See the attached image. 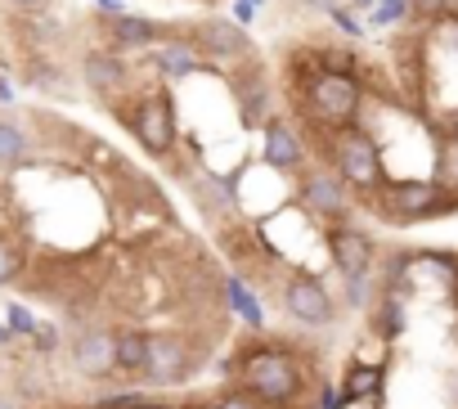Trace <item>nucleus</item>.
<instances>
[{
    "label": "nucleus",
    "instance_id": "obj_1",
    "mask_svg": "<svg viewBox=\"0 0 458 409\" xmlns=\"http://www.w3.org/2000/svg\"><path fill=\"white\" fill-rule=\"evenodd\" d=\"M293 104L301 108V117H306L319 135H333V131L360 126L364 81H360V77H342V72H319L306 90L293 95Z\"/></svg>",
    "mask_w": 458,
    "mask_h": 409
},
{
    "label": "nucleus",
    "instance_id": "obj_2",
    "mask_svg": "<svg viewBox=\"0 0 458 409\" xmlns=\"http://www.w3.org/2000/svg\"><path fill=\"white\" fill-rule=\"evenodd\" d=\"M377 212L395 226H413V221H436L458 212V189H445L436 175H409V180H391L377 193Z\"/></svg>",
    "mask_w": 458,
    "mask_h": 409
},
{
    "label": "nucleus",
    "instance_id": "obj_3",
    "mask_svg": "<svg viewBox=\"0 0 458 409\" xmlns=\"http://www.w3.org/2000/svg\"><path fill=\"white\" fill-rule=\"evenodd\" d=\"M239 387H248L257 400H266L270 409H288L297 405V396L306 391V373L301 364L279 351V346H257L239 360Z\"/></svg>",
    "mask_w": 458,
    "mask_h": 409
},
{
    "label": "nucleus",
    "instance_id": "obj_4",
    "mask_svg": "<svg viewBox=\"0 0 458 409\" xmlns=\"http://www.w3.org/2000/svg\"><path fill=\"white\" fill-rule=\"evenodd\" d=\"M324 153L328 166L355 189V193H377L386 184V166H382V144L369 135V126H346L324 135Z\"/></svg>",
    "mask_w": 458,
    "mask_h": 409
},
{
    "label": "nucleus",
    "instance_id": "obj_5",
    "mask_svg": "<svg viewBox=\"0 0 458 409\" xmlns=\"http://www.w3.org/2000/svg\"><path fill=\"white\" fill-rule=\"evenodd\" d=\"M117 117L131 126V135L140 140V149L148 158H166L175 149L180 122H175V104H171L166 90H148L140 99H122L117 104Z\"/></svg>",
    "mask_w": 458,
    "mask_h": 409
},
{
    "label": "nucleus",
    "instance_id": "obj_6",
    "mask_svg": "<svg viewBox=\"0 0 458 409\" xmlns=\"http://www.w3.org/2000/svg\"><path fill=\"white\" fill-rule=\"evenodd\" d=\"M297 202L306 208L310 221H328V226H337V221L351 217L355 189H351V184L324 162V166H306V171L297 175Z\"/></svg>",
    "mask_w": 458,
    "mask_h": 409
},
{
    "label": "nucleus",
    "instance_id": "obj_7",
    "mask_svg": "<svg viewBox=\"0 0 458 409\" xmlns=\"http://www.w3.org/2000/svg\"><path fill=\"white\" fill-rule=\"evenodd\" d=\"M279 302L284 311L297 320V324H310V328H324L337 320V302L328 293V284L319 275H306V270H293L279 288Z\"/></svg>",
    "mask_w": 458,
    "mask_h": 409
},
{
    "label": "nucleus",
    "instance_id": "obj_8",
    "mask_svg": "<svg viewBox=\"0 0 458 409\" xmlns=\"http://www.w3.org/2000/svg\"><path fill=\"white\" fill-rule=\"evenodd\" d=\"M193 37H198V50H202L207 68L229 72V68H239V64L252 59V41H248V32H243L234 19L211 14V19H202V23L193 28Z\"/></svg>",
    "mask_w": 458,
    "mask_h": 409
},
{
    "label": "nucleus",
    "instance_id": "obj_9",
    "mask_svg": "<svg viewBox=\"0 0 458 409\" xmlns=\"http://www.w3.org/2000/svg\"><path fill=\"white\" fill-rule=\"evenodd\" d=\"M261 162L279 166L284 175H301L310 166V149H306V135L288 122V117H270L261 126Z\"/></svg>",
    "mask_w": 458,
    "mask_h": 409
},
{
    "label": "nucleus",
    "instance_id": "obj_10",
    "mask_svg": "<svg viewBox=\"0 0 458 409\" xmlns=\"http://www.w3.org/2000/svg\"><path fill=\"white\" fill-rule=\"evenodd\" d=\"M189 342L180 333H148V364H144V382L148 387H175L189 373Z\"/></svg>",
    "mask_w": 458,
    "mask_h": 409
},
{
    "label": "nucleus",
    "instance_id": "obj_11",
    "mask_svg": "<svg viewBox=\"0 0 458 409\" xmlns=\"http://www.w3.org/2000/svg\"><path fill=\"white\" fill-rule=\"evenodd\" d=\"M324 248H328V257H333V266H337L342 275L373 270V257H377L373 239H369L360 226H351V221H337V226H328V230H324Z\"/></svg>",
    "mask_w": 458,
    "mask_h": 409
},
{
    "label": "nucleus",
    "instance_id": "obj_12",
    "mask_svg": "<svg viewBox=\"0 0 458 409\" xmlns=\"http://www.w3.org/2000/svg\"><path fill=\"white\" fill-rule=\"evenodd\" d=\"M104 23V41H108V50H140V55H148L153 46H162L166 41V28L157 23V19H144V14H117V19H99Z\"/></svg>",
    "mask_w": 458,
    "mask_h": 409
},
{
    "label": "nucleus",
    "instance_id": "obj_13",
    "mask_svg": "<svg viewBox=\"0 0 458 409\" xmlns=\"http://www.w3.org/2000/svg\"><path fill=\"white\" fill-rule=\"evenodd\" d=\"M148 59H153V68H157V77H162L166 86L189 81V77H198V72L207 68V59H202V50H198V37H193V32H189V37H171V41L153 46V50H148Z\"/></svg>",
    "mask_w": 458,
    "mask_h": 409
},
{
    "label": "nucleus",
    "instance_id": "obj_14",
    "mask_svg": "<svg viewBox=\"0 0 458 409\" xmlns=\"http://www.w3.org/2000/svg\"><path fill=\"white\" fill-rule=\"evenodd\" d=\"M72 364L86 378H108L117 373V333L113 328H81L72 342Z\"/></svg>",
    "mask_w": 458,
    "mask_h": 409
},
{
    "label": "nucleus",
    "instance_id": "obj_15",
    "mask_svg": "<svg viewBox=\"0 0 458 409\" xmlns=\"http://www.w3.org/2000/svg\"><path fill=\"white\" fill-rule=\"evenodd\" d=\"M81 77H86V86H90L95 95H104L108 104H117V95L131 86V72H126V64H122L117 50H90V55L81 59Z\"/></svg>",
    "mask_w": 458,
    "mask_h": 409
},
{
    "label": "nucleus",
    "instance_id": "obj_16",
    "mask_svg": "<svg viewBox=\"0 0 458 409\" xmlns=\"http://www.w3.org/2000/svg\"><path fill=\"white\" fill-rule=\"evenodd\" d=\"M234 90H239V113H243V126H266L270 122V108H275V86L266 72H243L234 77Z\"/></svg>",
    "mask_w": 458,
    "mask_h": 409
},
{
    "label": "nucleus",
    "instance_id": "obj_17",
    "mask_svg": "<svg viewBox=\"0 0 458 409\" xmlns=\"http://www.w3.org/2000/svg\"><path fill=\"white\" fill-rule=\"evenodd\" d=\"M193 198L207 217H229L239 208V193H234V175H216V171H202L193 180Z\"/></svg>",
    "mask_w": 458,
    "mask_h": 409
},
{
    "label": "nucleus",
    "instance_id": "obj_18",
    "mask_svg": "<svg viewBox=\"0 0 458 409\" xmlns=\"http://www.w3.org/2000/svg\"><path fill=\"white\" fill-rule=\"evenodd\" d=\"M382 387H386V369L382 364H364V360L346 364L342 391H346L351 405H382Z\"/></svg>",
    "mask_w": 458,
    "mask_h": 409
},
{
    "label": "nucleus",
    "instance_id": "obj_19",
    "mask_svg": "<svg viewBox=\"0 0 458 409\" xmlns=\"http://www.w3.org/2000/svg\"><path fill=\"white\" fill-rule=\"evenodd\" d=\"M373 333L382 342H395L404 333V293H395V288L377 293V302H373Z\"/></svg>",
    "mask_w": 458,
    "mask_h": 409
},
{
    "label": "nucleus",
    "instance_id": "obj_20",
    "mask_svg": "<svg viewBox=\"0 0 458 409\" xmlns=\"http://www.w3.org/2000/svg\"><path fill=\"white\" fill-rule=\"evenodd\" d=\"M148 364V333L144 328H122L117 333V373L140 378Z\"/></svg>",
    "mask_w": 458,
    "mask_h": 409
},
{
    "label": "nucleus",
    "instance_id": "obj_21",
    "mask_svg": "<svg viewBox=\"0 0 458 409\" xmlns=\"http://www.w3.org/2000/svg\"><path fill=\"white\" fill-rule=\"evenodd\" d=\"M225 293H229V306H234V315H239L252 333H261V328H266V311H261L257 293H252L243 279H229V284H225Z\"/></svg>",
    "mask_w": 458,
    "mask_h": 409
},
{
    "label": "nucleus",
    "instance_id": "obj_22",
    "mask_svg": "<svg viewBox=\"0 0 458 409\" xmlns=\"http://www.w3.org/2000/svg\"><path fill=\"white\" fill-rule=\"evenodd\" d=\"M28 158H32L28 131H23L19 122H10V117H0V162H5V166H19V162H28Z\"/></svg>",
    "mask_w": 458,
    "mask_h": 409
},
{
    "label": "nucleus",
    "instance_id": "obj_23",
    "mask_svg": "<svg viewBox=\"0 0 458 409\" xmlns=\"http://www.w3.org/2000/svg\"><path fill=\"white\" fill-rule=\"evenodd\" d=\"M431 175L445 189H458V135H449V131L436 135V166H431Z\"/></svg>",
    "mask_w": 458,
    "mask_h": 409
},
{
    "label": "nucleus",
    "instance_id": "obj_24",
    "mask_svg": "<svg viewBox=\"0 0 458 409\" xmlns=\"http://www.w3.org/2000/svg\"><path fill=\"white\" fill-rule=\"evenodd\" d=\"M404 19H413V0H382L369 10V28H400Z\"/></svg>",
    "mask_w": 458,
    "mask_h": 409
},
{
    "label": "nucleus",
    "instance_id": "obj_25",
    "mask_svg": "<svg viewBox=\"0 0 458 409\" xmlns=\"http://www.w3.org/2000/svg\"><path fill=\"white\" fill-rule=\"evenodd\" d=\"M319 68L324 72H342V77H360L355 50H337V46H319Z\"/></svg>",
    "mask_w": 458,
    "mask_h": 409
},
{
    "label": "nucleus",
    "instance_id": "obj_26",
    "mask_svg": "<svg viewBox=\"0 0 458 409\" xmlns=\"http://www.w3.org/2000/svg\"><path fill=\"white\" fill-rule=\"evenodd\" d=\"M324 14H328V19L337 23V32H342V37H351V41H364V37H369V23H364V19H360L355 10L337 5V0H333V5H328Z\"/></svg>",
    "mask_w": 458,
    "mask_h": 409
},
{
    "label": "nucleus",
    "instance_id": "obj_27",
    "mask_svg": "<svg viewBox=\"0 0 458 409\" xmlns=\"http://www.w3.org/2000/svg\"><path fill=\"white\" fill-rule=\"evenodd\" d=\"M346 279V302L351 306H373L377 293H373V270H355V275H342Z\"/></svg>",
    "mask_w": 458,
    "mask_h": 409
},
{
    "label": "nucleus",
    "instance_id": "obj_28",
    "mask_svg": "<svg viewBox=\"0 0 458 409\" xmlns=\"http://www.w3.org/2000/svg\"><path fill=\"white\" fill-rule=\"evenodd\" d=\"M19 270H23V248H19L14 239L0 234V288L14 284V279H19Z\"/></svg>",
    "mask_w": 458,
    "mask_h": 409
},
{
    "label": "nucleus",
    "instance_id": "obj_29",
    "mask_svg": "<svg viewBox=\"0 0 458 409\" xmlns=\"http://www.w3.org/2000/svg\"><path fill=\"white\" fill-rule=\"evenodd\" d=\"M216 409H270L266 400H257L248 387H234V391H225L220 400H216Z\"/></svg>",
    "mask_w": 458,
    "mask_h": 409
},
{
    "label": "nucleus",
    "instance_id": "obj_30",
    "mask_svg": "<svg viewBox=\"0 0 458 409\" xmlns=\"http://www.w3.org/2000/svg\"><path fill=\"white\" fill-rule=\"evenodd\" d=\"M5 324H10V328H14L19 337H37V328H41V324L32 320V311H28V306H19V302H14V306L5 311Z\"/></svg>",
    "mask_w": 458,
    "mask_h": 409
},
{
    "label": "nucleus",
    "instance_id": "obj_31",
    "mask_svg": "<svg viewBox=\"0 0 458 409\" xmlns=\"http://www.w3.org/2000/svg\"><path fill=\"white\" fill-rule=\"evenodd\" d=\"M257 14H261V5H252V0H234V23L239 28H252Z\"/></svg>",
    "mask_w": 458,
    "mask_h": 409
},
{
    "label": "nucleus",
    "instance_id": "obj_32",
    "mask_svg": "<svg viewBox=\"0 0 458 409\" xmlns=\"http://www.w3.org/2000/svg\"><path fill=\"white\" fill-rule=\"evenodd\" d=\"M351 400H346V391L342 387H324V396H319V409H346Z\"/></svg>",
    "mask_w": 458,
    "mask_h": 409
},
{
    "label": "nucleus",
    "instance_id": "obj_33",
    "mask_svg": "<svg viewBox=\"0 0 458 409\" xmlns=\"http://www.w3.org/2000/svg\"><path fill=\"white\" fill-rule=\"evenodd\" d=\"M95 14L99 19H117V14H126V0H95Z\"/></svg>",
    "mask_w": 458,
    "mask_h": 409
},
{
    "label": "nucleus",
    "instance_id": "obj_34",
    "mask_svg": "<svg viewBox=\"0 0 458 409\" xmlns=\"http://www.w3.org/2000/svg\"><path fill=\"white\" fill-rule=\"evenodd\" d=\"M5 5H14V10H23V14H41L46 0H5Z\"/></svg>",
    "mask_w": 458,
    "mask_h": 409
},
{
    "label": "nucleus",
    "instance_id": "obj_35",
    "mask_svg": "<svg viewBox=\"0 0 458 409\" xmlns=\"http://www.w3.org/2000/svg\"><path fill=\"white\" fill-rule=\"evenodd\" d=\"M445 131H449V135H458V108H449V113H445Z\"/></svg>",
    "mask_w": 458,
    "mask_h": 409
},
{
    "label": "nucleus",
    "instance_id": "obj_36",
    "mask_svg": "<svg viewBox=\"0 0 458 409\" xmlns=\"http://www.w3.org/2000/svg\"><path fill=\"white\" fill-rule=\"evenodd\" d=\"M14 337H19V333H14V328H10V324H0V346H10V342H14Z\"/></svg>",
    "mask_w": 458,
    "mask_h": 409
},
{
    "label": "nucleus",
    "instance_id": "obj_37",
    "mask_svg": "<svg viewBox=\"0 0 458 409\" xmlns=\"http://www.w3.org/2000/svg\"><path fill=\"white\" fill-rule=\"evenodd\" d=\"M445 19H454V23H458V0H445Z\"/></svg>",
    "mask_w": 458,
    "mask_h": 409
},
{
    "label": "nucleus",
    "instance_id": "obj_38",
    "mask_svg": "<svg viewBox=\"0 0 458 409\" xmlns=\"http://www.w3.org/2000/svg\"><path fill=\"white\" fill-rule=\"evenodd\" d=\"M373 5H382V0H355V10H373Z\"/></svg>",
    "mask_w": 458,
    "mask_h": 409
},
{
    "label": "nucleus",
    "instance_id": "obj_39",
    "mask_svg": "<svg viewBox=\"0 0 458 409\" xmlns=\"http://www.w3.org/2000/svg\"><path fill=\"white\" fill-rule=\"evenodd\" d=\"M364 409H382V405H364Z\"/></svg>",
    "mask_w": 458,
    "mask_h": 409
},
{
    "label": "nucleus",
    "instance_id": "obj_40",
    "mask_svg": "<svg viewBox=\"0 0 458 409\" xmlns=\"http://www.w3.org/2000/svg\"><path fill=\"white\" fill-rule=\"evenodd\" d=\"M252 5H266V0H252Z\"/></svg>",
    "mask_w": 458,
    "mask_h": 409
},
{
    "label": "nucleus",
    "instance_id": "obj_41",
    "mask_svg": "<svg viewBox=\"0 0 458 409\" xmlns=\"http://www.w3.org/2000/svg\"><path fill=\"white\" fill-rule=\"evenodd\" d=\"M0 409H14V405H0Z\"/></svg>",
    "mask_w": 458,
    "mask_h": 409
}]
</instances>
